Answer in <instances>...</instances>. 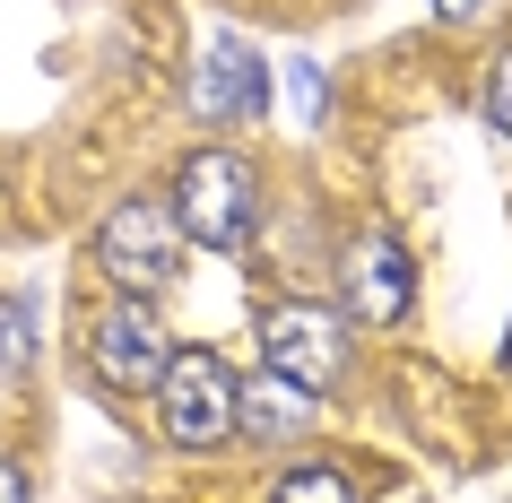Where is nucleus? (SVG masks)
Wrapping results in <instances>:
<instances>
[{"label": "nucleus", "instance_id": "13", "mask_svg": "<svg viewBox=\"0 0 512 503\" xmlns=\"http://www.w3.org/2000/svg\"><path fill=\"white\" fill-rule=\"evenodd\" d=\"M469 9H478V0H434V18H469Z\"/></svg>", "mask_w": 512, "mask_h": 503}, {"label": "nucleus", "instance_id": "2", "mask_svg": "<svg viewBox=\"0 0 512 503\" xmlns=\"http://www.w3.org/2000/svg\"><path fill=\"white\" fill-rule=\"evenodd\" d=\"M157 417H165V443L217 451L226 434H235V373L217 365L209 347L165 356V373H157Z\"/></svg>", "mask_w": 512, "mask_h": 503}, {"label": "nucleus", "instance_id": "4", "mask_svg": "<svg viewBox=\"0 0 512 503\" xmlns=\"http://www.w3.org/2000/svg\"><path fill=\"white\" fill-rule=\"evenodd\" d=\"M174 252H183V226H174V209H157V200H122V209L96 226V261H105V278L122 295H157L165 278H174Z\"/></svg>", "mask_w": 512, "mask_h": 503}, {"label": "nucleus", "instance_id": "1", "mask_svg": "<svg viewBox=\"0 0 512 503\" xmlns=\"http://www.w3.org/2000/svg\"><path fill=\"white\" fill-rule=\"evenodd\" d=\"M252 217H261V174L235 148H200L183 165V183H174V226L191 243H209V252H235L252 235Z\"/></svg>", "mask_w": 512, "mask_h": 503}, {"label": "nucleus", "instance_id": "9", "mask_svg": "<svg viewBox=\"0 0 512 503\" xmlns=\"http://www.w3.org/2000/svg\"><path fill=\"white\" fill-rule=\"evenodd\" d=\"M270 503H356V486H348V469L313 460V469H287V477H278Z\"/></svg>", "mask_w": 512, "mask_h": 503}, {"label": "nucleus", "instance_id": "3", "mask_svg": "<svg viewBox=\"0 0 512 503\" xmlns=\"http://www.w3.org/2000/svg\"><path fill=\"white\" fill-rule=\"evenodd\" d=\"M339 365H348V330L330 304H270L261 313V373L322 391V382H339Z\"/></svg>", "mask_w": 512, "mask_h": 503}, {"label": "nucleus", "instance_id": "12", "mask_svg": "<svg viewBox=\"0 0 512 503\" xmlns=\"http://www.w3.org/2000/svg\"><path fill=\"white\" fill-rule=\"evenodd\" d=\"M0 503H27V477L9 469V460H0Z\"/></svg>", "mask_w": 512, "mask_h": 503}, {"label": "nucleus", "instance_id": "5", "mask_svg": "<svg viewBox=\"0 0 512 503\" xmlns=\"http://www.w3.org/2000/svg\"><path fill=\"white\" fill-rule=\"evenodd\" d=\"M87 347H96V373H105L113 391H157V373H165V321L148 313V295H122V304L87 330Z\"/></svg>", "mask_w": 512, "mask_h": 503}, {"label": "nucleus", "instance_id": "8", "mask_svg": "<svg viewBox=\"0 0 512 503\" xmlns=\"http://www.w3.org/2000/svg\"><path fill=\"white\" fill-rule=\"evenodd\" d=\"M313 391H296V382H252V391H235V425L243 434H261V443H296L304 425H313V408H304Z\"/></svg>", "mask_w": 512, "mask_h": 503}, {"label": "nucleus", "instance_id": "7", "mask_svg": "<svg viewBox=\"0 0 512 503\" xmlns=\"http://www.w3.org/2000/svg\"><path fill=\"white\" fill-rule=\"evenodd\" d=\"M348 313L356 321H400L408 313V252H400V235H365L348 252Z\"/></svg>", "mask_w": 512, "mask_h": 503}, {"label": "nucleus", "instance_id": "14", "mask_svg": "<svg viewBox=\"0 0 512 503\" xmlns=\"http://www.w3.org/2000/svg\"><path fill=\"white\" fill-rule=\"evenodd\" d=\"M504 365H512V339H504Z\"/></svg>", "mask_w": 512, "mask_h": 503}, {"label": "nucleus", "instance_id": "10", "mask_svg": "<svg viewBox=\"0 0 512 503\" xmlns=\"http://www.w3.org/2000/svg\"><path fill=\"white\" fill-rule=\"evenodd\" d=\"M27 347H35L27 304H9V295H0V382H18V373H27Z\"/></svg>", "mask_w": 512, "mask_h": 503}, {"label": "nucleus", "instance_id": "6", "mask_svg": "<svg viewBox=\"0 0 512 503\" xmlns=\"http://www.w3.org/2000/svg\"><path fill=\"white\" fill-rule=\"evenodd\" d=\"M261 105H270V79H261L252 44L217 35L209 61L191 70V113H200V122H235V113H261Z\"/></svg>", "mask_w": 512, "mask_h": 503}, {"label": "nucleus", "instance_id": "11", "mask_svg": "<svg viewBox=\"0 0 512 503\" xmlns=\"http://www.w3.org/2000/svg\"><path fill=\"white\" fill-rule=\"evenodd\" d=\"M486 113H495V131L512 139V53L495 61V79H486Z\"/></svg>", "mask_w": 512, "mask_h": 503}]
</instances>
